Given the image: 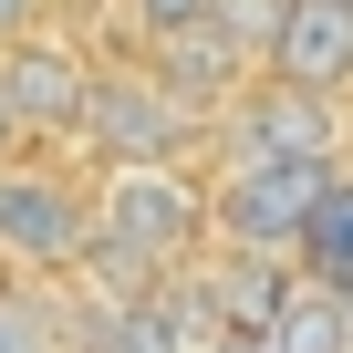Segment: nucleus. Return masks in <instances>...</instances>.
Wrapping results in <instances>:
<instances>
[{
    "mask_svg": "<svg viewBox=\"0 0 353 353\" xmlns=\"http://www.w3.org/2000/svg\"><path fill=\"white\" fill-rule=\"evenodd\" d=\"M83 145H94V166H176L198 145V114L176 104L145 63H94V83H83V125H73Z\"/></svg>",
    "mask_w": 353,
    "mask_h": 353,
    "instance_id": "f03ea898",
    "label": "nucleus"
},
{
    "mask_svg": "<svg viewBox=\"0 0 353 353\" xmlns=\"http://www.w3.org/2000/svg\"><path fill=\"white\" fill-rule=\"evenodd\" d=\"M63 353H104V343H63Z\"/></svg>",
    "mask_w": 353,
    "mask_h": 353,
    "instance_id": "dca6fc26",
    "label": "nucleus"
},
{
    "mask_svg": "<svg viewBox=\"0 0 353 353\" xmlns=\"http://www.w3.org/2000/svg\"><path fill=\"white\" fill-rule=\"evenodd\" d=\"M83 229H94V198L73 188L63 166H0V260L11 270H32V281H63L73 270V250H83Z\"/></svg>",
    "mask_w": 353,
    "mask_h": 353,
    "instance_id": "20e7f679",
    "label": "nucleus"
},
{
    "mask_svg": "<svg viewBox=\"0 0 353 353\" xmlns=\"http://www.w3.org/2000/svg\"><path fill=\"white\" fill-rule=\"evenodd\" d=\"M322 176H332V156H229L219 188H208V239L291 260V229H301Z\"/></svg>",
    "mask_w": 353,
    "mask_h": 353,
    "instance_id": "7ed1b4c3",
    "label": "nucleus"
},
{
    "mask_svg": "<svg viewBox=\"0 0 353 353\" xmlns=\"http://www.w3.org/2000/svg\"><path fill=\"white\" fill-rule=\"evenodd\" d=\"M343 11H353V0H343Z\"/></svg>",
    "mask_w": 353,
    "mask_h": 353,
    "instance_id": "a211bd4d",
    "label": "nucleus"
},
{
    "mask_svg": "<svg viewBox=\"0 0 353 353\" xmlns=\"http://www.w3.org/2000/svg\"><path fill=\"white\" fill-rule=\"evenodd\" d=\"M145 52H156L145 73H156V83H166L176 104L198 114V135H208V114H219V104H229V94H239L250 73H260V63H250V52H239V42L219 32V21H188V32H156Z\"/></svg>",
    "mask_w": 353,
    "mask_h": 353,
    "instance_id": "6e6552de",
    "label": "nucleus"
},
{
    "mask_svg": "<svg viewBox=\"0 0 353 353\" xmlns=\"http://www.w3.org/2000/svg\"><path fill=\"white\" fill-rule=\"evenodd\" d=\"M208 353H270V343H260V332H219Z\"/></svg>",
    "mask_w": 353,
    "mask_h": 353,
    "instance_id": "4468645a",
    "label": "nucleus"
},
{
    "mask_svg": "<svg viewBox=\"0 0 353 353\" xmlns=\"http://www.w3.org/2000/svg\"><path fill=\"white\" fill-rule=\"evenodd\" d=\"M291 270L322 281V291H353V166H332L312 188V208L291 229Z\"/></svg>",
    "mask_w": 353,
    "mask_h": 353,
    "instance_id": "1a4fd4ad",
    "label": "nucleus"
},
{
    "mask_svg": "<svg viewBox=\"0 0 353 353\" xmlns=\"http://www.w3.org/2000/svg\"><path fill=\"white\" fill-rule=\"evenodd\" d=\"M135 11V32L156 42V32H188V21H208V0H125Z\"/></svg>",
    "mask_w": 353,
    "mask_h": 353,
    "instance_id": "f8f14e48",
    "label": "nucleus"
},
{
    "mask_svg": "<svg viewBox=\"0 0 353 353\" xmlns=\"http://www.w3.org/2000/svg\"><path fill=\"white\" fill-rule=\"evenodd\" d=\"M208 135H219V156H343L332 94H301V83H281V73H250V83L208 114Z\"/></svg>",
    "mask_w": 353,
    "mask_h": 353,
    "instance_id": "39448f33",
    "label": "nucleus"
},
{
    "mask_svg": "<svg viewBox=\"0 0 353 353\" xmlns=\"http://www.w3.org/2000/svg\"><path fill=\"white\" fill-rule=\"evenodd\" d=\"M343 312H353V291H343Z\"/></svg>",
    "mask_w": 353,
    "mask_h": 353,
    "instance_id": "f3484780",
    "label": "nucleus"
},
{
    "mask_svg": "<svg viewBox=\"0 0 353 353\" xmlns=\"http://www.w3.org/2000/svg\"><path fill=\"white\" fill-rule=\"evenodd\" d=\"M94 229L125 239L145 270H188V260L208 250V188H198L188 166H104Z\"/></svg>",
    "mask_w": 353,
    "mask_h": 353,
    "instance_id": "f257e3e1",
    "label": "nucleus"
},
{
    "mask_svg": "<svg viewBox=\"0 0 353 353\" xmlns=\"http://www.w3.org/2000/svg\"><path fill=\"white\" fill-rule=\"evenodd\" d=\"M270 353H353V312H343V291H322V281H281V312H270V332H260Z\"/></svg>",
    "mask_w": 353,
    "mask_h": 353,
    "instance_id": "9d476101",
    "label": "nucleus"
},
{
    "mask_svg": "<svg viewBox=\"0 0 353 353\" xmlns=\"http://www.w3.org/2000/svg\"><path fill=\"white\" fill-rule=\"evenodd\" d=\"M0 353H63V312L32 301L21 281H0Z\"/></svg>",
    "mask_w": 353,
    "mask_h": 353,
    "instance_id": "9b49d317",
    "label": "nucleus"
},
{
    "mask_svg": "<svg viewBox=\"0 0 353 353\" xmlns=\"http://www.w3.org/2000/svg\"><path fill=\"white\" fill-rule=\"evenodd\" d=\"M260 73H281L301 94H343L353 83V11H343V0H281Z\"/></svg>",
    "mask_w": 353,
    "mask_h": 353,
    "instance_id": "0eeeda50",
    "label": "nucleus"
},
{
    "mask_svg": "<svg viewBox=\"0 0 353 353\" xmlns=\"http://www.w3.org/2000/svg\"><path fill=\"white\" fill-rule=\"evenodd\" d=\"M21 156V125H11V104H0V166H11Z\"/></svg>",
    "mask_w": 353,
    "mask_h": 353,
    "instance_id": "2eb2a0df",
    "label": "nucleus"
},
{
    "mask_svg": "<svg viewBox=\"0 0 353 353\" xmlns=\"http://www.w3.org/2000/svg\"><path fill=\"white\" fill-rule=\"evenodd\" d=\"M42 21V0H0V42H11V32H32Z\"/></svg>",
    "mask_w": 353,
    "mask_h": 353,
    "instance_id": "ddd939ff",
    "label": "nucleus"
},
{
    "mask_svg": "<svg viewBox=\"0 0 353 353\" xmlns=\"http://www.w3.org/2000/svg\"><path fill=\"white\" fill-rule=\"evenodd\" d=\"M83 83H94V63L63 32H42V21L0 42V104H11L21 135H73L83 125Z\"/></svg>",
    "mask_w": 353,
    "mask_h": 353,
    "instance_id": "423d86ee",
    "label": "nucleus"
}]
</instances>
